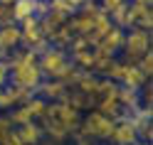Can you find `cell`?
Listing matches in <instances>:
<instances>
[{"instance_id":"cell-1","label":"cell","mask_w":153,"mask_h":145,"mask_svg":"<svg viewBox=\"0 0 153 145\" xmlns=\"http://www.w3.org/2000/svg\"><path fill=\"white\" fill-rule=\"evenodd\" d=\"M37 66H40L42 76H47V79H64L74 64L69 59V54H67V49L50 44L47 49L37 54Z\"/></svg>"},{"instance_id":"cell-2","label":"cell","mask_w":153,"mask_h":145,"mask_svg":"<svg viewBox=\"0 0 153 145\" xmlns=\"http://www.w3.org/2000/svg\"><path fill=\"white\" fill-rule=\"evenodd\" d=\"M151 49V30L143 27H128L123 35V44H121V59L126 62H136L143 52Z\"/></svg>"},{"instance_id":"cell-3","label":"cell","mask_w":153,"mask_h":145,"mask_svg":"<svg viewBox=\"0 0 153 145\" xmlns=\"http://www.w3.org/2000/svg\"><path fill=\"white\" fill-rule=\"evenodd\" d=\"M114 118H109V116H104L101 111H97V108H91V111H87L82 116V128L87 130L94 140H109V135H111V130H114Z\"/></svg>"},{"instance_id":"cell-4","label":"cell","mask_w":153,"mask_h":145,"mask_svg":"<svg viewBox=\"0 0 153 145\" xmlns=\"http://www.w3.org/2000/svg\"><path fill=\"white\" fill-rule=\"evenodd\" d=\"M17 27H20L22 47H30V49H35L37 54L50 47V40H45V35L40 30V17L37 15H30V17H25V20H20Z\"/></svg>"},{"instance_id":"cell-5","label":"cell","mask_w":153,"mask_h":145,"mask_svg":"<svg viewBox=\"0 0 153 145\" xmlns=\"http://www.w3.org/2000/svg\"><path fill=\"white\" fill-rule=\"evenodd\" d=\"M128 27H143V30H153V10L146 3H131L126 5V30Z\"/></svg>"},{"instance_id":"cell-6","label":"cell","mask_w":153,"mask_h":145,"mask_svg":"<svg viewBox=\"0 0 153 145\" xmlns=\"http://www.w3.org/2000/svg\"><path fill=\"white\" fill-rule=\"evenodd\" d=\"M109 140L116 143V145H136V143H141L136 125H133L126 116L114 123V130H111V135H109Z\"/></svg>"},{"instance_id":"cell-7","label":"cell","mask_w":153,"mask_h":145,"mask_svg":"<svg viewBox=\"0 0 153 145\" xmlns=\"http://www.w3.org/2000/svg\"><path fill=\"white\" fill-rule=\"evenodd\" d=\"M67 89H69V86H67L62 79H47V76H45V79L37 84L35 93L42 96L45 101H62L64 93H67Z\"/></svg>"},{"instance_id":"cell-8","label":"cell","mask_w":153,"mask_h":145,"mask_svg":"<svg viewBox=\"0 0 153 145\" xmlns=\"http://www.w3.org/2000/svg\"><path fill=\"white\" fill-rule=\"evenodd\" d=\"M123 35H126V30L123 27H119V25H114L111 30L101 37V40L94 44L97 49H101V52H106V54H114V57H119V52H121V44H123Z\"/></svg>"},{"instance_id":"cell-9","label":"cell","mask_w":153,"mask_h":145,"mask_svg":"<svg viewBox=\"0 0 153 145\" xmlns=\"http://www.w3.org/2000/svg\"><path fill=\"white\" fill-rule=\"evenodd\" d=\"M15 133H17V138H20V145H35V143H40L45 138L40 121H27V123L15 125Z\"/></svg>"},{"instance_id":"cell-10","label":"cell","mask_w":153,"mask_h":145,"mask_svg":"<svg viewBox=\"0 0 153 145\" xmlns=\"http://www.w3.org/2000/svg\"><path fill=\"white\" fill-rule=\"evenodd\" d=\"M40 125H42V133L45 138H50L52 143H64L69 140V128H64V125L57 121V118H40Z\"/></svg>"},{"instance_id":"cell-11","label":"cell","mask_w":153,"mask_h":145,"mask_svg":"<svg viewBox=\"0 0 153 145\" xmlns=\"http://www.w3.org/2000/svg\"><path fill=\"white\" fill-rule=\"evenodd\" d=\"M67 27L72 30V35H89L94 27V15L84 13V10H74L67 17Z\"/></svg>"},{"instance_id":"cell-12","label":"cell","mask_w":153,"mask_h":145,"mask_svg":"<svg viewBox=\"0 0 153 145\" xmlns=\"http://www.w3.org/2000/svg\"><path fill=\"white\" fill-rule=\"evenodd\" d=\"M111 27H114V22L109 20V15L104 13V10H99V13H94V27H91V32L87 35V40H89V44L94 47V44H97V42L101 40V37H104V35H106V32L111 30Z\"/></svg>"},{"instance_id":"cell-13","label":"cell","mask_w":153,"mask_h":145,"mask_svg":"<svg viewBox=\"0 0 153 145\" xmlns=\"http://www.w3.org/2000/svg\"><path fill=\"white\" fill-rule=\"evenodd\" d=\"M97 111H101L104 116H109V118L119 121L126 116V111H123V106L119 103L116 96H104V99H97Z\"/></svg>"},{"instance_id":"cell-14","label":"cell","mask_w":153,"mask_h":145,"mask_svg":"<svg viewBox=\"0 0 153 145\" xmlns=\"http://www.w3.org/2000/svg\"><path fill=\"white\" fill-rule=\"evenodd\" d=\"M146 79H148V76L138 69V64H136V62H126V69H123L121 81H119V84L131 86V89H141V84L146 81Z\"/></svg>"},{"instance_id":"cell-15","label":"cell","mask_w":153,"mask_h":145,"mask_svg":"<svg viewBox=\"0 0 153 145\" xmlns=\"http://www.w3.org/2000/svg\"><path fill=\"white\" fill-rule=\"evenodd\" d=\"M40 17V30H42V35H45V40H52L54 37V32L59 30V27L67 22L64 17H59V15H54V13H42V15H37Z\"/></svg>"},{"instance_id":"cell-16","label":"cell","mask_w":153,"mask_h":145,"mask_svg":"<svg viewBox=\"0 0 153 145\" xmlns=\"http://www.w3.org/2000/svg\"><path fill=\"white\" fill-rule=\"evenodd\" d=\"M0 40H3V44L7 47V52L17 49V47L22 44V37H20V27H17V22L0 25Z\"/></svg>"},{"instance_id":"cell-17","label":"cell","mask_w":153,"mask_h":145,"mask_svg":"<svg viewBox=\"0 0 153 145\" xmlns=\"http://www.w3.org/2000/svg\"><path fill=\"white\" fill-rule=\"evenodd\" d=\"M116 99L119 103L123 106V111H131V108H136V106L141 103V96H138V89H131V86H123L119 84V89H116Z\"/></svg>"},{"instance_id":"cell-18","label":"cell","mask_w":153,"mask_h":145,"mask_svg":"<svg viewBox=\"0 0 153 145\" xmlns=\"http://www.w3.org/2000/svg\"><path fill=\"white\" fill-rule=\"evenodd\" d=\"M10 7H13V20L15 22L25 20L30 15H37V0H15Z\"/></svg>"},{"instance_id":"cell-19","label":"cell","mask_w":153,"mask_h":145,"mask_svg":"<svg viewBox=\"0 0 153 145\" xmlns=\"http://www.w3.org/2000/svg\"><path fill=\"white\" fill-rule=\"evenodd\" d=\"M69 59H72V64L76 66V69L91 71V66H94V49H91V47H89V49H79V52L69 54Z\"/></svg>"},{"instance_id":"cell-20","label":"cell","mask_w":153,"mask_h":145,"mask_svg":"<svg viewBox=\"0 0 153 145\" xmlns=\"http://www.w3.org/2000/svg\"><path fill=\"white\" fill-rule=\"evenodd\" d=\"M47 10L67 20V17H69V15L74 13V7L69 5V0H47Z\"/></svg>"},{"instance_id":"cell-21","label":"cell","mask_w":153,"mask_h":145,"mask_svg":"<svg viewBox=\"0 0 153 145\" xmlns=\"http://www.w3.org/2000/svg\"><path fill=\"white\" fill-rule=\"evenodd\" d=\"M25 106H27V111H30V116H32V118L35 121H40L42 118V116H45V108H47V101L42 99V96H32V99L30 101H25Z\"/></svg>"},{"instance_id":"cell-22","label":"cell","mask_w":153,"mask_h":145,"mask_svg":"<svg viewBox=\"0 0 153 145\" xmlns=\"http://www.w3.org/2000/svg\"><path fill=\"white\" fill-rule=\"evenodd\" d=\"M136 64H138V69L146 74L148 79L153 76V52H151V49H148V52H143L138 59H136Z\"/></svg>"},{"instance_id":"cell-23","label":"cell","mask_w":153,"mask_h":145,"mask_svg":"<svg viewBox=\"0 0 153 145\" xmlns=\"http://www.w3.org/2000/svg\"><path fill=\"white\" fill-rule=\"evenodd\" d=\"M99 3V7L104 13H111L114 7H119V5H123V3H128V0H97Z\"/></svg>"},{"instance_id":"cell-24","label":"cell","mask_w":153,"mask_h":145,"mask_svg":"<svg viewBox=\"0 0 153 145\" xmlns=\"http://www.w3.org/2000/svg\"><path fill=\"white\" fill-rule=\"evenodd\" d=\"M7 22H15L13 20V7L0 3V25H7Z\"/></svg>"},{"instance_id":"cell-25","label":"cell","mask_w":153,"mask_h":145,"mask_svg":"<svg viewBox=\"0 0 153 145\" xmlns=\"http://www.w3.org/2000/svg\"><path fill=\"white\" fill-rule=\"evenodd\" d=\"M7 79H10V66H7V59H0V86H5Z\"/></svg>"},{"instance_id":"cell-26","label":"cell","mask_w":153,"mask_h":145,"mask_svg":"<svg viewBox=\"0 0 153 145\" xmlns=\"http://www.w3.org/2000/svg\"><path fill=\"white\" fill-rule=\"evenodd\" d=\"M7 54L10 52H7V47L3 44V40H0V59H7Z\"/></svg>"},{"instance_id":"cell-27","label":"cell","mask_w":153,"mask_h":145,"mask_svg":"<svg viewBox=\"0 0 153 145\" xmlns=\"http://www.w3.org/2000/svg\"><path fill=\"white\" fill-rule=\"evenodd\" d=\"M82 3H84V0H69V5L74 7V10H79V5H82Z\"/></svg>"},{"instance_id":"cell-28","label":"cell","mask_w":153,"mask_h":145,"mask_svg":"<svg viewBox=\"0 0 153 145\" xmlns=\"http://www.w3.org/2000/svg\"><path fill=\"white\" fill-rule=\"evenodd\" d=\"M131 3H146V5H151L153 0H131Z\"/></svg>"},{"instance_id":"cell-29","label":"cell","mask_w":153,"mask_h":145,"mask_svg":"<svg viewBox=\"0 0 153 145\" xmlns=\"http://www.w3.org/2000/svg\"><path fill=\"white\" fill-rule=\"evenodd\" d=\"M0 3H3V5H13L15 0H0Z\"/></svg>"}]
</instances>
